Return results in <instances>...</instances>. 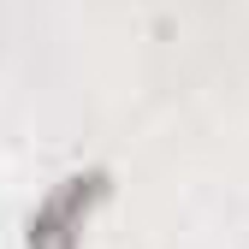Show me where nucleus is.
<instances>
[{
    "instance_id": "f257e3e1",
    "label": "nucleus",
    "mask_w": 249,
    "mask_h": 249,
    "mask_svg": "<svg viewBox=\"0 0 249 249\" xmlns=\"http://www.w3.org/2000/svg\"><path fill=\"white\" fill-rule=\"evenodd\" d=\"M101 196H107V178H101V172L66 178V184L42 202V213L30 220V249H77V231L89 226V213H95Z\"/></svg>"
}]
</instances>
